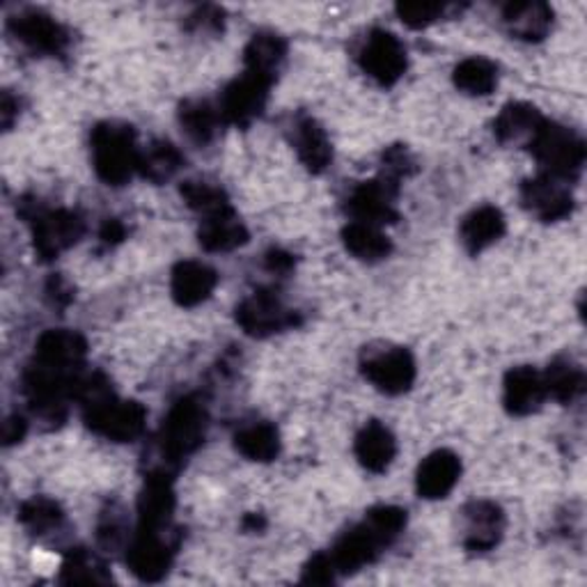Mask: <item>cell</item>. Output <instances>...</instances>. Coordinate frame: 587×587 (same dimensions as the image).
I'll return each instance as SVG.
<instances>
[{
  "instance_id": "6da1fadb",
  "label": "cell",
  "mask_w": 587,
  "mask_h": 587,
  "mask_svg": "<svg viewBox=\"0 0 587 587\" xmlns=\"http://www.w3.org/2000/svg\"><path fill=\"white\" fill-rule=\"evenodd\" d=\"M140 149L136 134L127 125L104 123L92 131V162L97 175L108 186H123L138 170Z\"/></svg>"
},
{
  "instance_id": "7a4b0ae2",
  "label": "cell",
  "mask_w": 587,
  "mask_h": 587,
  "mask_svg": "<svg viewBox=\"0 0 587 587\" xmlns=\"http://www.w3.org/2000/svg\"><path fill=\"white\" fill-rule=\"evenodd\" d=\"M530 149L546 170L544 175L569 182L583 170L585 145L574 131L560 125L544 120L530 138Z\"/></svg>"
},
{
  "instance_id": "3957f363",
  "label": "cell",
  "mask_w": 587,
  "mask_h": 587,
  "mask_svg": "<svg viewBox=\"0 0 587 587\" xmlns=\"http://www.w3.org/2000/svg\"><path fill=\"white\" fill-rule=\"evenodd\" d=\"M207 434V411L195 398L179 400L162 429V448L168 461L179 463L190 457L205 441Z\"/></svg>"
},
{
  "instance_id": "277c9868",
  "label": "cell",
  "mask_w": 587,
  "mask_h": 587,
  "mask_svg": "<svg viewBox=\"0 0 587 587\" xmlns=\"http://www.w3.org/2000/svg\"><path fill=\"white\" fill-rule=\"evenodd\" d=\"M86 223L69 209H37L32 214V242L42 260H53L84 237Z\"/></svg>"
},
{
  "instance_id": "5b68a950",
  "label": "cell",
  "mask_w": 587,
  "mask_h": 587,
  "mask_svg": "<svg viewBox=\"0 0 587 587\" xmlns=\"http://www.w3.org/2000/svg\"><path fill=\"white\" fill-rule=\"evenodd\" d=\"M365 376L388 395L407 393L415 379L413 356L402 346H388L379 351H370L363 361Z\"/></svg>"
},
{
  "instance_id": "8992f818",
  "label": "cell",
  "mask_w": 587,
  "mask_h": 587,
  "mask_svg": "<svg viewBox=\"0 0 587 587\" xmlns=\"http://www.w3.org/2000/svg\"><path fill=\"white\" fill-rule=\"evenodd\" d=\"M239 326L253 337H266L296 326V312L287 310L271 292H255L237 307Z\"/></svg>"
},
{
  "instance_id": "52a82bcc",
  "label": "cell",
  "mask_w": 587,
  "mask_h": 587,
  "mask_svg": "<svg viewBox=\"0 0 587 587\" xmlns=\"http://www.w3.org/2000/svg\"><path fill=\"white\" fill-rule=\"evenodd\" d=\"M271 84L264 81V78L246 71L242 78H237L232 86L225 88L221 97V117L227 125H237V127H248L255 117L264 110L266 97H268Z\"/></svg>"
},
{
  "instance_id": "ba28073f",
  "label": "cell",
  "mask_w": 587,
  "mask_h": 587,
  "mask_svg": "<svg viewBox=\"0 0 587 587\" xmlns=\"http://www.w3.org/2000/svg\"><path fill=\"white\" fill-rule=\"evenodd\" d=\"M127 565L131 574L145 583L162 580L173 565V546L168 544L164 530L138 528L129 544Z\"/></svg>"
},
{
  "instance_id": "9c48e42d",
  "label": "cell",
  "mask_w": 587,
  "mask_h": 587,
  "mask_svg": "<svg viewBox=\"0 0 587 587\" xmlns=\"http://www.w3.org/2000/svg\"><path fill=\"white\" fill-rule=\"evenodd\" d=\"M361 65L381 86H393L407 69V51L395 35L376 30L361 51Z\"/></svg>"
},
{
  "instance_id": "30bf717a",
  "label": "cell",
  "mask_w": 587,
  "mask_h": 587,
  "mask_svg": "<svg viewBox=\"0 0 587 587\" xmlns=\"http://www.w3.org/2000/svg\"><path fill=\"white\" fill-rule=\"evenodd\" d=\"M395 195H398V182L381 177L374 182L361 184L349 198V212L354 214L359 223L368 225H385L398 218L395 212Z\"/></svg>"
},
{
  "instance_id": "8fae6325",
  "label": "cell",
  "mask_w": 587,
  "mask_h": 587,
  "mask_svg": "<svg viewBox=\"0 0 587 587\" xmlns=\"http://www.w3.org/2000/svg\"><path fill=\"white\" fill-rule=\"evenodd\" d=\"M463 546L473 554H487L496 549L502 530H505V517L502 510L496 502L489 500H476L463 507Z\"/></svg>"
},
{
  "instance_id": "7c38bea8",
  "label": "cell",
  "mask_w": 587,
  "mask_h": 587,
  "mask_svg": "<svg viewBox=\"0 0 587 587\" xmlns=\"http://www.w3.org/2000/svg\"><path fill=\"white\" fill-rule=\"evenodd\" d=\"M521 200L532 214H537L546 223H554V221L569 216L574 207V200H571L565 182L549 177V175L524 182Z\"/></svg>"
},
{
  "instance_id": "4fadbf2b",
  "label": "cell",
  "mask_w": 587,
  "mask_h": 587,
  "mask_svg": "<svg viewBox=\"0 0 587 587\" xmlns=\"http://www.w3.org/2000/svg\"><path fill=\"white\" fill-rule=\"evenodd\" d=\"M86 359V340L76 331H47L37 342L35 363L78 374Z\"/></svg>"
},
{
  "instance_id": "5bb4252c",
  "label": "cell",
  "mask_w": 587,
  "mask_h": 587,
  "mask_svg": "<svg viewBox=\"0 0 587 587\" xmlns=\"http://www.w3.org/2000/svg\"><path fill=\"white\" fill-rule=\"evenodd\" d=\"M383 549V544L379 541V537L365 526H356L354 530H349L344 532L337 541L333 549L329 551L337 574H354L359 569H363L365 565L374 562L376 556L381 554Z\"/></svg>"
},
{
  "instance_id": "9a60e30c",
  "label": "cell",
  "mask_w": 587,
  "mask_h": 587,
  "mask_svg": "<svg viewBox=\"0 0 587 587\" xmlns=\"http://www.w3.org/2000/svg\"><path fill=\"white\" fill-rule=\"evenodd\" d=\"M461 476V461L450 450L429 454L418 468V493L427 500L446 498Z\"/></svg>"
},
{
  "instance_id": "2e32d148",
  "label": "cell",
  "mask_w": 587,
  "mask_h": 587,
  "mask_svg": "<svg viewBox=\"0 0 587 587\" xmlns=\"http://www.w3.org/2000/svg\"><path fill=\"white\" fill-rule=\"evenodd\" d=\"M175 510V491L164 473L149 476L138 500L140 526L149 530H168Z\"/></svg>"
},
{
  "instance_id": "e0dca14e",
  "label": "cell",
  "mask_w": 587,
  "mask_h": 587,
  "mask_svg": "<svg viewBox=\"0 0 587 587\" xmlns=\"http://www.w3.org/2000/svg\"><path fill=\"white\" fill-rule=\"evenodd\" d=\"M198 237L205 251L225 253L244 246L248 242V232L244 223L237 218V214L232 212V207H223L214 214L203 216Z\"/></svg>"
},
{
  "instance_id": "ac0fdd59",
  "label": "cell",
  "mask_w": 587,
  "mask_h": 587,
  "mask_svg": "<svg viewBox=\"0 0 587 587\" xmlns=\"http://www.w3.org/2000/svg\"><path fill=\"white\" fill-rule=\"evenodd\" d=\"M546 400L544 379L532 368H515L505 376V409L515 415H528Z\"/></svg>"
},
{
  "instance_id": "d6986e66",
  "label": "cell",
  "mask_w": 587,
  "mask_h": 587,
  "mask_svg": "<svg viewBox=\"0 0 587 587\" xmlns=\"http://www.w3.org/2000/svg\"><path fill=\"white\" fill-rule=\"evenodd\" d=\"M216 283H218L216 271L209 268L207 264L182 262L173 271L170 290H173V299L179 305L193 307V305H198L212 296Z\"/></svg>"
},
{
  "instance_id": "ffe728a7",
  "label": "cell",
  "mask_w": 587,
  "mask_h": 587,
  "mask_svg": "<svg viewBox=\"0 0 587 587\" xmlns=\"http://www.w3.org/2000/svg\"><path fill=\"white\" fill-rule=\"evenodd\" d=\"M294 147L303 166L312 173L326 170L333 159L329 136L315 120H312V117H301V120L294 125Z\"/></svg>"
},
{
  "instance_id": "44dd1931",
  "label": "cell",
  "mask_w": 587,
  "mask_h": 587,
  "mask_svg": "<svg viewBox=\"0 0 587 587\" xmlns=\"http://www.w3.org/2000/svg\"><path fill=\"white\" fill-rule=\"evenodd\" d=\"M356 457L359 461L372 473H381L390 466V461L395 459L398 446L390 429L383 427L381 422H368L361 434L356 437Z\"/></svg>"
},
{
  "instance_id": "7402d4cb",
  "label": "cell",
  "mask_w": 587,
  "mask_h": 587,
  "mask_svg": "<svg viewBox=\"0 0 587 587\" xmlns=\"http://www.w3.org/2000/svg\"><path fill=\"white\" fill-rule=\"evenodd\" d=\"M505 234V216L496 207H480L461 223V242L468 253H482Z\"/></svg>"
},
{
  "instance_id": "603a6c76",
  "label": "cell",
  "mask_w": 587,
  "mask_h": 587,
  "mask_svg": "<svg viewBox=\"0 0 587 587\" xmlns=\"http://www.w3.org/2000/svg\"><path fill=\"white\" fill-rule=\"evenodd\" d=\"M14 28H17L21 42L35 51L56 56L67 47V32L62 30V26H58L49 17H42V14L21 17L17 19Z\"/></svg>"
},
{
  "instance_id": "cb8c5ba5",
  "label": "cell",
  "mask_w": 587,
  "mask_h": 587,
  "mask_svg": "<svg viewBox=\"0 0 587 587\" xmlns=\"http://www.w3.org/2000/svg\"><path fill=\"white\" fill-rule=\"evenodd\" d=\"M285 53H287V47L278 35L260 32L251 39V45L246 49L248 71L273 84V78H276L281 65L285 62Z\"/></svg>"
},
{
  "instance_id": "d4e9b609",
  "label": "cell",
  "mask_w": 587,
  "mask_h": 587,
  "mask_svg": "<svg viewBox=\"0 0 587 587\" xmlns=\"http://www.w3.org/2000/svg\"><path fill=\"white\" fill-rule=\"evenodd\" d=\"M182 166H184V156L173 143L166 140H156L147 145L145 149H140L138 156V173L154 184H164L173 179Z\"/></svg>"
},
{
  "instance_id": "484cf974",
  "label": "cell",
  "mask_w": 587,
  "mask_h": 587,
  "mask_svg": "<svg viewBox=\"0 0 587 587\" xmlns=\"http://www.w3.org/2000/svg\"><path fill=\"white\" fill-rule=\"evenodd\" d=\"M505 23L510 26L512 35L526 42H537V39L546 37L551 23H554V12L541 6V3H517L505 8Z\"/></svg>"
},
{
  "instance_id": "4316f807",
  "label": "cell",
  "mask_w": 587,
  "mask_h": 587,
  "mask_svg": "<svg viewBox=\"0 0 587 587\" xmlns=\"http://www.w3.org/2000/svg\"><path fill=\"white\" fill-rule=\"evenodd\" d=\"M541 115L530 104H510L505 106L493 123V134L500 143H515L521 138H532L541 125Z\"/></svg>"
},
{
  "instance_id": "83f0119b",
  "label": "cell",
  "mask_w": 587,
  "mask_h": 587,
  "mask_svg": "<svg viewBox=\"0 0 587 587\" xmlns=\"http://www.w3.org/2000/svg\"><path fill=\"white\" fill-rule=\"evenodd\" d=\"M234 446L251 461H271L281 452V437L273 424L253 422L239 429L237 437H234Z\"/></svg>"
},
{
  "instance_id": "f1b7e54d",
  "label": "cell",
  "mask_w": 587,
  "mask_h": 587,
  "mask_svg": "<svg viewBox=\"0 0 587 587\" xmlns=\"http://www.w3.org/2000/svg\"><path fill=\"white\" fill-rule=\"evenodd\" d=\"M342 239L344 246L351 255H356L359 260L365 262H376L390 255V242L385 234L376 227V225H368V223H349L342 232Z\"/></svg>"
},
{
  "instance_id": "f546056e",
  "label": "cell",
  "mask_w": 587,
  "mask_h": 587,
  "mask_svg": "<svg viewBox=\"0 0 587 587\" xmlns=\"http://www.w3.org/2000/svg\"><path fill=\"white\" fill-rule=\"evenodd\" d=\"M223 123L221 110L212 106L209 101H186L179 110V125L186 131V136L195 143H209L218 134V127Z\"/></svg>"
},
{
  "instance_id": "4dcf8cb0",
  "label": "cell",
  "mask_w": 587,
  "mask_h": 587,
  "mask_svg": "<svg viewBox=\"0 0 587 587\" xmlns=\"http://www.w3.org/2000/svg\"><path fill=\"white\" fill-rule=\"evenodd\" d=\"M544 379V388H546V395H551L554 400L558 402H574L580 390H583V370L571 363L569 359H560V361H554L549 365V370H546V374H541Z\"/></svg>"
},
{
  "instance_id": "1f68e13d",
  "label": "cell",
  "mask_w": 587,
  "mask_h": 587,
  "mask_svg": "<svg viewBox=\"0 0 587 587\" xmlns=\"http://www.w3.org/2000/svg\"><path fill=\"white\" fill-rule=\"evenodd\" d=\"M454 84L466 95H489L498 84V69L485 58H468L454 69Z\"/></svg>"
},
{
  "instance_id": "d6a6232c",
  "label": "cell",
  "mask_w": 587,
  "mask_h": 587,
  "mask_svg": "<svg viewBox=\"0 0 587 587\" xmlns=\"http://www.w3.org/2000/svg\"><path fill=\"white\" fill-rule=\"evenodd\" d=\"M19 519L32 535L42 537L60 528L62 512H60V507L49 498H32L21 505Z\"/></svg>"
},
{
  "instance_id": "836d02e7",
  "label": "cell",
  "mask_w": 587,
  "mask_h": 587,
  "mask_svg": "<svg viewBox=\"0 0 587 587\" xmlns=\"http://www.w3.org/2000/svg\"><path fill=\"white\" fill-rule=\"evenodd\" d=\"M110 576L106 574L104 565L84 549H76L67 556L60 574V583L78 585V583H108Z\"/></svg>"
},
{
  "instance_id": "e575fe53",
  "label": "cell",
  "mask_w": 587,
  "mask_h": 587,
  "mask_svg": "<svg viewBox=\"0 0 587 587\" xmlns=\"http://www.w3.org/2000/svg\"><path fill=\"white\" fill-rule=\"evenodd\" d=\"M376 537L383 546L393 544L404 526H407V512L400 510V507H393V505H381V507H374V510L368 512L365 521H363Z\"/></svg>"
},
{
  "instance_id": "d590c367",
  "label": "cell",
  "mask_w": 587,
  "mask_h": 587,
  "mask_svg": "<svg viewBox=\"0 0 587 587\" xmlns=\"http://www.w3.org/2000/svg\"><path fill=\"white\" fill-rule=\"evenodd\" d=\"M182 195H184V200L188 203V207L195 212H200L203 216L214 214L223 207H229L225 193L218 186L207 184V182H186L182 186Z\"/></svg>"
},
{
  "instance_id": "8d00e7d4",
  "label": "cell",
  "mask_w": 587,
  "mask_h": 587,
  "mask_svg": "<svg viewBox=\"0 0 587 587\" xmlns=\"http://www.w3.org/2000/svg\"><path fill=\"white\" fill-rule=\"evenodd\" d=\"M337 576L340 574L335 569L331 556L329 554H320V556H315L305 565L301 580L303 583H312V585H331V583L337 580Z\"/></svg>"
},
{
  "instance_id": "74e56055",
  "label": "cell",
  "mask_w": 587,
  "mask_h": 587,
  "mask_svg": "<svg viewBox=\"0 0 587 587\" xmlns=\"http://www.w3.org/2000/svg\"><path fill=\"white\" fill-rule=\"evenodd\" d=\"M398 12L407 26L424 28L443 14V8L432 6V3H407V6H400Z\"/></svg>"
},
{
  "instance_id": "f35d334b",
  "label": "cell",
  "mask_w": 587,
  "mask_h": 587,
  "mask_svg": "<svg viewBox=\"0 0 587 587\" xmlns=\"http://www.w3.org/2000/svg\"><path fill=\"white\" fill-rule=\"evenodd\" d=\"M125 541V524L115 512L106 515L99 524V544L104 549H117Z\"/></svg>"
},
{
  "instance_id": "ab89813d",
  "label": "cell",
  "mask_w": 587,
  "mask_h": 587,
  "mask_svg": "<svg viewBox=\"0 0 587 587\" xmlns=\"http://www.w3.org/2000/svg\"><path fill=\"white\" fill-rule=\"evenodd\" d=\"M99 237L108 246H112L117 242H123L125 239V225L120 221H115V218L112 221H106L104 227H101V232H99Z\"/></svg>"
},
{
  "instance_id": "60d3db41",
  "label": "cell",
  "mask_w": 587,
  "mask_h": 587,
  "mask_svg": "<svg viewBox=\"0 0 587 587\" xmlns=\"http://www.w3.org/2000/svg\"><path fill=\"white\" fill-rule=\"evenodd\" d=\"M266 264L271 271H278V273H287L292 266H294V260L292 255L283 253V251H271L268 257H266Z\"/></svg>"
},
{
  "instance_id": "b9f144b4",
  "label": "cell",
  "mask_w": 587,
  "mask_h": 587,
  "mask_svg": "<svg viewBox=\"0 0 587 587\" xmlns=\"http://www.w3.org/2000/svg\"><path fill=\"white\" fill-rule=\"evenodd\" d=\"M23 434H26V422H23V418H17V415H14V418H10V420L6 422V443H8V446L21 441Z\"/></svg>"
}]
</instances>
